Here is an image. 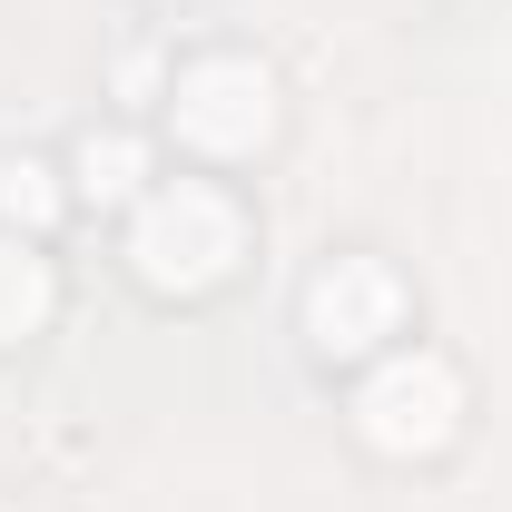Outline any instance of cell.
<instances>
[{
    "mask_svg": "<svg viewBox=\"0 0 512 512\" xmlns=\"http://www.w3.org/2000/svg\"><path fill=\"white\" fill-rule=\"evenodd\" d=\"M79 168H89V188H99V197H128V188H138V148H99V138H89Z\"/></svg>",
    "mask_w": 512,
    "mask_h": 512,
    "instance_id": "1",
    "label": "cell"
}]
</instances>
